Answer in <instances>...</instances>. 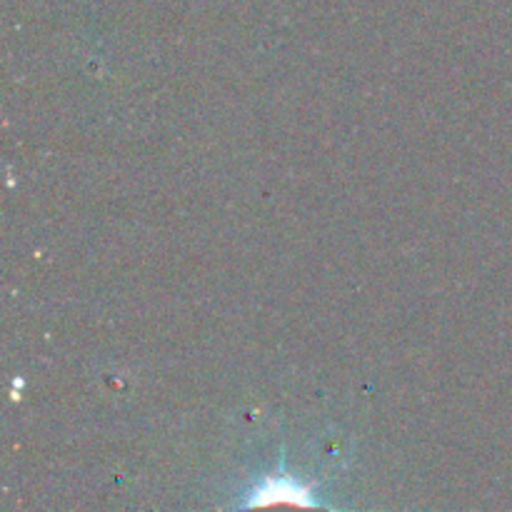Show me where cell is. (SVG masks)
Masks as SVG:
<instances>
[{"instance_id": "6da1fadb", "label": "cell", "mask_w": 512, "mask_h": 512, "mask_svg": "<svg viewBox=\"0 0 512 512\" xmlns=\"http://www.w3.org/2000/svg\"><path fill=\"white\" fill-rule=\"evenodd\" d=\"M243 512H328L295 480H268Z\"/></svg>"}]
</instances>
